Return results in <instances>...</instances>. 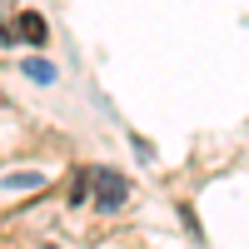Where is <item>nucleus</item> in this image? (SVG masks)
I'll return each instance as SVG.
<instances>
[{
    "label": "nucleus",
    "instance_id": "obj_2",
    "mask_svg": "<svg viewBox=\"0 0 249 249\" xmlns=\"http://www.w3.org/2000/svg\"><path fill=\"white\" fill-rule=\"evenodd\" d=\"M15 35H20V40H30V45H45V35H50V30H45V20H40L35 10H25V15L15 20Z\"/></svg>",
    "mask_w": 249,
    "mask_h": 249
},
{
    "label": "nucleus",
    "instance_id": "obj_3",
    "mask_svg": "<svg viewBox=\"0 0 249 249\" xmlns=\"http://www.w3.org/2000/svg\"><path fill=\"white\" fill-rule=\"evenodd\" d=\"M25 75L30 80H55V70L45 65V60H25Z\"/></svg>",
    "mask_w": 249,
    "mask_h": 249
},
{
    "label": "nucleus",
    "instance_id": "obj_1",
    "mask_svg": "<svg viewBox=\"0 0 249 249\" xmlns=\"http://www.w3.org/2000/svg\"><path fill=\"white\" fill-rule=\"evenodd\" d=\"M124 199H130V184H124V175L100 170V175H95V210H100V214H115Z\"/></svg>",
    "mask_w": 249,
    "mask_h": 249
}]
</instances>
